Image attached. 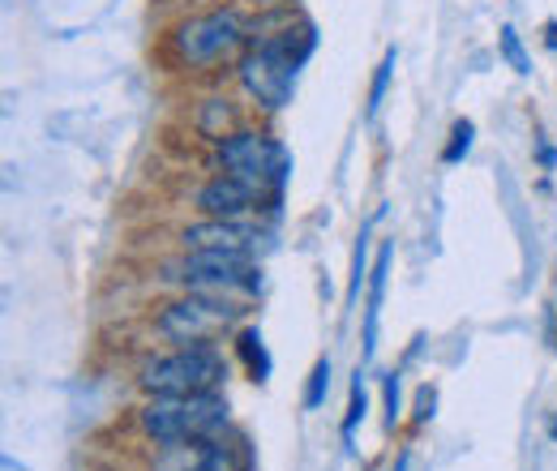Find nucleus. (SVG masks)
Listing matches in <instances>:
<instances>
[{"mask_svg": "<svg viewBox=\"0 0 557 471\" xmlns=\"http://www.w3.org/2000/svg\"><path fill=\"white\" fill-rule=\"evenodd\" d=\"M313 48H318L313 22L287 26V30H275V35H267V39H258V44L245 52V61H240V82H245V90H249L262 108H283V103H292L296 73L309 61Z\"/></svg>", "mask_w": 557, "mask_h": 471, "instance_id": "1", "label": "nucleus"}, {"mask_svg": "<svg viewBox=\"0 0 557 471\" xmlns=\"http://www.w3.org/2000/svg\"><path fill=\"white\" fill-rule=\"evenodd\" d=\"M138 382L150 395H219L227 382V360L214 347H176L141 364Z\"/></svg>", "mask_w": 557, "mask_h": 471, "instance_id": "2", "label": "nucleus"}, {"mask_svg": "<svg viewBox=\"0 0 557 471\" xmlns=\"http://www.w3.org/2000/svg\"><path fill=\"white\" fill-rule=\"evenodd\" d=\"M154 442H189L227 429V404L219 395H154L138 411Z\"/></svg>", "mask_w": 557, "mask_h": 471, "instance_id": "3", "label": "nucleus"}, {"mask_svg": "<svg viewBox=\"0 0 557 471\" xmlns=\"http://www.w3.org/2000/svg\"><path fill=\"white\" fill-rule=\"evenodd\" d=\"M172 283H185L198 296H214V300H232V296H253L262 274L258 262L245 253H214V249H189V258L168 267Z\"/></svg>", "mask_w": 557, "mask_h": 471, "instance_id": "4", "label": "nucleus"}, {"mask_svg": "<svg viewBox=\"0 0 557 471\" xmlns=\"http://www.w3.org/2000/svg\"><path fill=\"white\" fill-rule=\"evenodd\" d=\"M219 163L232 176H240V181H249V185H258V189H267L275 198L278 189L287 185V176H292L287 146L267 134H227L219 141Z\"/></svg>", "mask_w": 557, "mask_h": 471, "instance_id": "5", "label": "nucleus"}, {"mask_svg": "<svg viewBox=\"0 0 557 471\" xmlns=\"http://www.w3.org/2000/svg\"><path fill=\"white\" fill-rule=\"evenodd\" d=\"M150 471H249V450L240 437H227V429L189 442H159Z\"/></svg>", "mask_w": 557, "mask_h": 471, "instance_id": "6", "label": "nucleus"}, {"mask_svg": "<svg viewBox=\"0 0 557 471\" xmlns=\"http://www.w3.org/2000/svg\"><path fill=\"white\" fill-rule=\"evenodd\" d=\"M236 313H240L236 305L194 292V296H185V300H176V305H168L159 313V331L172 343H181V347H210L214 338H223L232 331Z\"/></svg>", "mask_w": 557, "mask_h": 471, "instance_id": "7", "label": "nucleus"}, {"mask_svg": "<svg viewBox=\"0 0 557 471\" xmlns=\"http://www.w3.org/2000/svg\"><path fill=\"white\" fill-rule=\"evenodd\" d=\"M245 30L249 26L236 9H214V13H202L176 30V52L185 65H214L245 44Z\"/></svg>", "mask_w": 557, "mask_h": 471, "instance_id": "8", "label": "nucleus"}, {"mask_svg": "<svg viewBox=\"0 0 557 471\" xmlns=\"http://www.w3.org/2000/svg\"><path fill=\"white\" fill-rule=\"evenodd\" d=\"M275 202H278L275 194H267V189H258V185H249V181H240V176H232V172L214 176V181H207V185L198 189V206L207 210L210 219H240V214L267 210V206H275Z\"/></svg>", "mask_w": 557, "mask_h": 471, "instance_id": "9", "label": "nucleus"}, {"mask_svg": "<svg viewBox=\"0 0 557 471\" xmlns=\"http://www.w3.org/2000/svg\"><path fill=\"white\" fill-rule=\"evenodd\" d=\"M267 232L262 227H245L240 219H207V223H194L185 232V245L189 249H214V253H245V258H258Z\"/></svg>", "mask_w": 557, "mask_h": 471, "instance_id": "10", "label": "nucleus"}, {"mask_svg": "<svg viewBox=\"0 0 557 471\" xmlns=\"http://www.w3.org/2000/svg\"><path fill=\"white\" fill-rule=\"evenodd\" d=\"M395 262V245H382L373 274H369V305H364V360L377 351V318H382V296H386V274Z\"/></svg>", "mask_w": 557, "mask_h": 471, "instance_id": "11", "label": "nucleus"}, {"mask_svg": "<svg viewBox=\"0 0 557 471\" xmlns=\"http://www.w3.org/2000/svg\"><path fill=\"white\" fill-rule=\"evenodd\" d=\"M236 347H240V356H245L253 382H267V377H271V351H267V343H262V331H240Z\"/></svg>", "mask_w": 557, "mask_h": 471, "instance_id": "12", "label": "nucleus"}, {"mask_svg": "<svg viewBox=\"0 0 557 471\" xmlns=\"http://www.w3.org/2000/svg\"><path fill=\"white\" fill-rule=\"evenodd\" d=\"M326 391H331V360L322 356L318 364H313V373H309V391H305V407L313 411V407L326 404Z\"/></svg>", "mask_w": 557, "mask_h": 471, "instance_id": "13", "label": "nucleus"}, {"mask_svg": "<svg viewBox=\"0 0 557 471\" xmlns=\"http://www.w3.org/2000/svg\"><path fill=\"white\" fill-rule=\"evenodd\" d=\"M472 137H476V125H472V121H459V125L450 129V141H446L442 159H446V163H463V154L472 150Z\"/></svg>", "mask_w": 557, "mask_h": 471, "instance_id": "14", "label": "nucleus"}, {"mask_svg": "<svg viewBox=\"0 0 557 471\" xmlns=\"http://www.w3.org/2000/svg\"><path fill=\"white\" fill-rule=\"evenodd\" d=\"M391 73H395V48L382 57V65L373 73V90H369V116H377L382 99H386V86H391Z\"/></svg>", "mask_w": 557, "mask_h": 471, "instance_id": "15", "label": "nucleus"}, {"mask_svg": "<svg viewBox=\"0 0 557 471\" xmlns=\"http://www.w3.org/2000/svg\"><path fill=\"white\" fill-rule=\"evenodd\" d=\"M502 57L510 61L515 73H532V61H528V52H523V44H519L515 26H502Z\"/></svg>", "mask_w": 557, "mask_h": 471, "instance_id": "16", "label": "nucleus"}, {"mask_svg": "<svg viewBox=\"0 0 557 471\" xmlns=\"http://www.w3.org/2000/svg\"><path fill=\"white\" fill-rule=\"evenodd\" d=\"M364 253H369V227L356 240V262H351V283H348V305L360 300V283H364Z\"/></svg>", "mask_w": 557, "mask_h": 471, "instance_id": "17", "label": "nucleus"}, {"mask_svg": "<svg viewBox=\"0 0 557 471\" xmlns=\"http://www.w3.org/2000/svg\"><path fill=\"white\" fill-rule=\"evenodd\" d=\"M360 416H364V377H360V369H356V382H351V407H348V420H344V437L356 433Z\"/></svg>", "mask_w": 557, "mask_h": 471, "instance_id": "18", "label": "nucleus"}, {"mask_svg": "<svg viewBox=\"0 0 557 471\" xmlns=\"http://www.w3.org/2000/svg\"><path fill=\"white\" fill-rule=\"evenodd\" d=\"M399 420V377L391 373L386 377V424H395Z\"/></svg>", "mask_w": 557, "mask_h": 471, "instance_id": "19", "label": "nucleus"}, {"mask_svg": "<svg viewBox=\"0 0 557 471\" xmlns=\"http://www.w3.org/2000/svg\"><path fill=\"white\" fill-rule=\"evenodd\" d=\"M417 420H429L433 416V391H420V399H417Z\"/></svg>", "mask_w": 557, "mask_h": 471, "instance_id": "20", "label": "nucleus"}, {"mask_svg": "<svg viewBox=\"0 0 557 471\" xmlns=\"http://www.w3.org/2000/svg\"><path fill=\"white\" fill-rule=\"evenodd\" d=\"M545 44L557 52V22H549V26H545Z\"/></svg>", "mask_w": 557, "mask_h": 471, "instance_id": "21", "label": "nucleus"}, {"mask_svg": "<svg viewBox=\"0 0 557 471\" xmlns=\"http://www.w3.org/2000/svg\"><path fill=\"white\" fill-rule=\"evenodd\" d=\"M391 471H408V455H399V463H395Z\"/></svg>", "mask_w": 557, "mask_h": 471, "instance_id": "22", "label": "nucleus"}, {"mask_svg": "<svg viewBox=\"0 0 557 471\" xmlns=\"http://www.w3.org/2000/svg\"><path fill=\"white\" fill-rule=\"evenodd\" d=\"M554 442H557V420H554Z\"/></svg>", "mask_w": 557, "mask_h": 471, "instance_id": "23", "label": "nucleus"}, {"mask_svg": "<svg viewBox=\"0 0 557 471\" xmlns=\"http://www.w3.org/2000/svg\"><path fill=\"white\" fill-rule=\"evenodd\" d=\"M258 4H271V0H258Z\"/></svg>", "mask_w": 557, "mask_h": 471, "instance_id": "24", "label": "nucleus"}]
</instances>
